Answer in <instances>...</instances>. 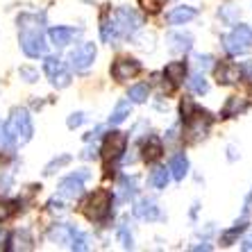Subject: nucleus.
Here are the masks:
<instances>
[{"instance_id": "f704fd0d", "label": "nucleus", "mask_w": 252, "mask_h": 252, "mask_svg": "<svg viewBox=\"0 0 252 252\" xmlns=\"http://www.w3.org/2000/svg\"><path fill=\"white\" fill-rule=\"evenodd\" d=\"M241 248H243V250H248V252H250V250H252V234H250V236H248V239H246V241H243V246H241Z\"/></svg>"}, {"instance_id": "4be33fe9", "label": "nucleus", "mask_w": 252, "mask_h": 252, "mask_svg": "<svg viewBox=\"0 0 252 252\" xmlns=\"http://www.w3.org/2000/svg\"><path fill=\"white\" fill-rule=\"evenodd\" d=\"M246 227H248V216H243L241 220H236V223H234V227H229L227 232H223V234H220V243H223V246H232V243H234V239Z\"/></svg>"}, {"instance_id": "cd10ccee", "label": "nucleus", "mask_w": 252, "mask_h": 252, "mask_svg": "<svg viewBox=\"0 0 252 252\" xmlns=\"http://www.w3.org/2000/svg\"><path fill=\"white\" fill-rule=\"evenodd\" d=\"M68 161H70V155H62L59 159H53V161H50V164L46 166V170H43V175H46V177L55 175V173H57V170L62 168V166L68 164Z\"/></svg>"}, {"instance_id": "412c9836", "label": "nucleus", "mask_w": 252, "mask_h": 252, "mask_svg": "<svg viewBox=\"0 0 252 252\" xmlns=\"http://www.w3.org/2000/svg\"><path fill=\"white\" fill-rule=\"evenodd\" d=\"M129 114H132V102H129V100H121V102L114 107L112 116H109V123H112V125H121L123 121H127Z\"/></svg>"}, {"instance_id": "0eeeda50", "label": "nucleus", "mask_w": 252, "mask_h": 252, "mask_svg": "<svg viewBox=\"0 0 252 252\" xmlns=\"http://www.w3.org/2000/svg\"><path fill=\"white\" fill-rule=\"evenodd\" d=\"M95 43H80L75 50H70L68 55V62H70V68L77 70V73H87L95 62Z\"/></svg>"}, {"instance_id": "7ed1b4c3", "label": "nucleus", "mask_w": 252, "mask_h": 252, "mask_svg": "<svg viewBox=\"0 0 252 252\" xmlns=\"http://www.w3.org/2000/svg\"><path fill=\"white\" fill-rule=\"evenodd\" d=\"M5 129L9 134V139L14 141V146H25L32 139V134H34V125H32V116H30L28 109L25 107L12 109V114H9V118L5 123Z\"/></svg>"}, {"instance_id": "9b49d317", "label": "nucleus", "mask_w": 252, "mask_h": 252, "mask_svg": "<svg viewBox=\"0 0 252 252\" xmlns=\"http://www.w3.org/2000/svg\"><path fill=\"white\" fill-rule=\"evenodd\" d=\"M141 73V62L132 57H118L112 64V77L116 82H127V80H134Z\"/></svg>"}, {"instance_id": "6e6552de", "label": "nucleus", "mask_w": 252, "mask_h": 252, "mask_svg": "<svg viewBox=\"0 0 252 252\" xmlns=\"http://www.w3.org/2000/svg\"><path fill=\"white\" fill-rule=\"evenodd\" d=\"M89 177H91V173H89L87 168L68 175L66 180H62V184H59V195H62V198H68V200L80 198V195L84 193V182H87Z\"/></svg>"}, {"instance_id": "f03ea898", "label": "nucleus", "mask_w": 252, "mask_h": 252, "mask_svg": "<svg viewBox=\"0 0 252 252\" xmlns=\"http://www.w3.org/2000/svg\"><path fill=\"white\" fill-rule=\"evenodd\" d=\"M182 121H184V136L187 141L195 143V141L205 139L211 125V114L205 109H198L193 102L184 100L182 102Z\"/></svg>"}, {"instance_id": "f3484780", "label": "nucleus", "mask_w": 252, "mask_h": 252, "mask_svg": "<svg viewBox=\"0 0 252 252\" xmlns=\"http://www.w3.org/2000/svg\"><path fill=\"white\" fill-rule=\"evenodd\" d=\"M168 170H170V175L175 177L177 182H182L184 177L189 175V157H187L184 153L173 155V157H170V166H168Z\"/></svg>"}, {"instance_id": "5701e85b", "label": "nucleus", "mask_w": 252, "mask_h": 252, "mask_svg": "<svg viewBox=\"0 0 252 252\" xmlns=\"http://www.w3.org/2000/svg\"><path fill=\"white\" fill-rule=\"evenodd\" d=\"M66 243H70V250H87V243L89 239L80 232L77 227H73V225H68V239H66Z\"/></svg>"}, {"instance_id": "473e14b6", "label": "nucleus", "mask_w": 252, "mask_h": 252, "mask_svg": "<svg viewBox=\"0 0 252 252\" xmlns=\"http://www.w3.org/2000/svg\"><path fill=\"white\" fill-rule=\"evenodd\" d=\"M87 121V116H84L82 112H75V114H70L68 116V121H66V125H68L70 129H75V127H80V125Z\"/></svg>"}, {"instance_id": "4468645a", "label": "nucleus", "mask_w": 252, "mask_h": 252, "mask_svg": "<svg viewBox=\"0 0 252 252\" xmlns=\"http://www.w3.org/2000/svg\"><path fill=\"white\" fill-rule=\"evenodd\" d=\"M166 43H168V50L175 55H182L189 53L193 48V36L189 32H173V34L166 36Z\"/></svg>"}, {"instance_id": "b1692460", "label": "nucleus", "mask_w": 252, "mask_h": 252, "mask_svg": "<svg viewBox=\"0 0 252 252\" xmlns=\"http://www.w3.org/2000/svg\"><path fill=\"white\" fill-rule=\"evenodd\" d=\"M168 180H170V170H166L164 166H157V168L153 170V175H150V184H153L155 189H166L168 187Z\"/></svg>"}, {"instance_id": "20e7f679", "label": "nucleus", "mask_w": 252, "mask_h": 252, "mask_svg": "<svg viewBox=\"0 0 252 252\" xmlns=\"http://www.w3.org/2000/svg\"><path fill=\"white\" fill-rule=\"evenodd\" d=\"M112 214V193L107 189H98L84 202V216L94 223H102Z\"/></svg>"}, {"instance_id": "423d86ee", "label": "nucleus", "mask_w": 252, "mask_h": 252, "mask_svg": "<svg viewBox=\"0 0 252 252\" xmlns=\"http://www.w3.org/2000/svg\"><path fill=\"white\" fill-rule=\"evenodd\" d=\"M114 28L118 36H132L141 28V16L129 7H118L114 14Z\"/></svg>"}, {"instance_id": "f8f14e48", "label": "nucleus", "mask_w": 252, "mask_h": 252, "mask_svg": "<svg viewBox=\"0 0 252 252\" xmlns=\"http://www.w3.org/2000/svg\"><path fill=\"white\" fill-rule=\"evenodd\" d=\"M80 34H82V30H77V28H66V25H57V28H53L50 32H48L50 41H53L57 48H66L68 43L75 41Z\"/></svg>"}, {"instance_id": "6ab92c4d", "label": "nucleus", "mask_w": 252, "mask_h": 252, "mask_svg": "<svg viewBox=\"0 0 252 252\" xmlns=\"http://www.w3.org/2000/svg\"><path fill=\"white\" fill-rule=\"evenodd\" d=\"M118 189H121V198L123 200H132L136 195V191H139V177L136 175H125L123 180H121V184H118Z\"/></svg>"}, {"instance_id": "1a4fd4ad", "label": "nucleus", "mask_w": 252, "mask_h": 252, "mask_svg": "<svg viewBox=\"0 0 252 252\" xmlns=\"http://www.w3.org/2000/svg\"><path fill=\"white\" fill-rule=\"evenodd\" d=\"M125 146H127V136H125V132H109V134L105 136V143H102V157H105V164H109V161H118V159L123 157L125 153Z\"/></svg>"}, {"instance_id": "f257e3e1", "label": "nucleus", "mask_w": 252, "mask_h": 252, "mask_svg": "<svg viewBox=\"0 0 252 252\" xmlns=\"http://www.w3.org/2000/svg\"><path fill=\"white\" fill-rule=\"evenodd\" d=\"M18 43L28 57H43L48 43L43 39V14H23L18 16Z\"/></svg>"}, {"instance_id": "393cba45", "label": "nucleus", "mask_w": 252, "mask_h": 252, "mask_svg": "<svg viewBox=\"0 0 252 252\" xmlns=\"http://www.w3.org/2000/svg\"><path fill=\"white\" fill-rule=\"evenodd\" d=\"M148 95H150V87H148V84H134V87H129V91H127L129 102H139V105L146 102Z\"/></svg>"}, {"instance_id": "a878e982", "label": "nucleus", "mask_w": 252, "mask_h": 252, "mask_svg": "<svg viewBox=\"0 0 252 252\" xmlns=\"http://www.w3.org/2000/svg\"><path fill=\"white\" fill-rule=\"evenodd\" d=\"M189 89H191L193 94H198V95H205L207 91H209V84H207V80H205L202 73H195V75L189 77Z\"/></svg>"}, {"instance_id": "39448f33", "label": "nucleus", "mask_w": 252, "mask_h": 252, "mask_svg": "<svg viewBox=\"0 0 252 252\" xmlns=\"http://www.w3.org/2000/svg\"><path fill=\"white\" fill-rule=\"evenodd\" d=\"M225 50L229 55H243L252 48V30L248 25H236L232 32L223 39Z\"/></svg>"}, {"instance_id": "bb28decb", "label": "nucleus", "mask_w": 252, "mask_h": 252, "mask_svg": "<svg viewBox=\"0 0 252 252\" xmlns=\"http://www.w3.org/2000/svg\"><path fill=\"white\" fill-rule=\"evenodd\" d=\"M248 109V102H241L239 98H229V102L225 105L223 109V118H232L234 114H241Z\"/></svg>"}, {"instance_id": "a211bd4d", "label": "nucleus", "mask_w": 252, "mask_h": 252, "mask_svg": "<svg viewBox=\"0 0 252 252\" xmlns=\"http://www.w3.org/2000/svg\"><path fill=\"white\" fill-rule=\"evenodd\" d=\"M184 75H187V62H170V64H166L164 77H166V80H170V84H173V87L182 82Z\"/></svg>"}, {"instance_id": "dca6fc26", "label": "nucleus", "mask_w": 252, "mask_h": 252, "mask_svg": "<svg viewBox=\"0 0 252 252\" xmlns=\"http://www.w3.org/2000/svg\"><path fill=\"white\" fill-rule=\"evenodd\" d=\"M198 16V9L195 7H189V5H182V7H175L166 14V23L168 25H184L189 21H193Z\"/></svg>"}, {"instance_id": "2f4dec72", "label": "nucleus", "mask_w": 252, "mask_h": 252, "mask_svg": "<svg viewBox=\"0 0 252 252\" xmlns=\"http://www.w3.org/2000/svg\"><path fill=\"white\" fill-rule=\"evenodd\" d=\"M139 2H141V7H143L146 12H150V14L161 12V7L166 5V0H139Z\"/></svg>"}, {"instance_id": "c756f323", "label": "nucleus", "mask_w": 252, "mask_h": 252, "mask_svg": "<svg viewBox=\"0 0 252 252\" xmlns=\"http://www.w3.org/2000/svg\"><path fill=\"white\" fill-rule=\"evenodd\" d=\"M118 241H121V246L125 250H132L134 248V239H132V232L127 229V225H121L118 227Z\"/></svg>"}, {"instance_id": "2eb2a0df", "label": "nucleus", "mask_w": 252, "mask_h": 252, "mask_svg": "<svg viewBox=\"0 0 252 252\" xmlns=\"http://www.w3.org/2000/svg\"><path fill=\"white\" fill-rule=\"evenodd\" d=\"M216 68V80L218 84H234L239 82V77H241V68L236 64H229V62H220L218 66H214Z\"/></svg>"}, {"instance_id": "aec40b11", "label": "nucleus", "mask_w": 252, "mask_h": 252, "mask_svg": "<svg viewBox=\"0 0 252 252\" xmlns=\"http://www.w3.org/2000/svg\"><path fill=\"white\" fill-rule=\"evenodd\" d=\"M161 153H164L161 141H159L157 136H148L146 146H143V159H146V161H155V159L161 157Z\"/></svg>"}, {"instance_id": "72a5a7b5", "label": "nucleus", "mask_w": 252, "mask_h": 252, "mask_svg": "<svg viewBox=\"0 0 252 252\" xmlns=\"http://www.w3.org/2000/svg\"><path fill=\"white\" fill-rule=\"evenodd\" d=\"M195 66H198L200 70H207L214 66V59H211L209 55H198V57H195Z\"/></svg>"}, {"instance_id": "c85d7f7f", "label": "nucleus", "mask_w": 252, "mask_h": 252, "mask_svg": "<svg viewBox=\"0 0 252 252\" xmlns=\"http://www.w3.org/2000/svg\"><path fill=\"white\" fill-rule=\"evenodd\" d=\"M218 16H220V21H225L227 25H234V23H236V18H239V9H236V7H232V5L220 7Z\"/></svg>"}, {"instance_id": "7c9ffc66", "label": "nucleus", "mask_w": 252, "mask_h": 252, "mask_svg": "<svg viewBox=\"0 0 252 252\" xmlns=\"http://www.w3.org/2000/svg\"><path fill=\"white\" fill-rule=\"evenodd\" d=\"M18 75H21V80H25L28 84L39 82V70L32 68V66H21V68H18Z\"/></svg>"}, {"instance_id": "9d476101", "label": "nucleus", "mask_w": 252, "mask_h": 252, "mask_svg": "<svg viewBox=\"0 0 252 252\" xmlns=\"http://www.w3.org/2000/svg\"><path fill=\"white\" fill-rule=\"evenodd\" d=\"M43 70H46V75L50 77V84L55 89H66L70 87V73L66 70L64 62L59 57H46L43 62Z\"/></svg>"}, {"instance_id": "ddd939ff", "label": "nucleus", "mask_w": 252, "mask_h": 252, "mask_svg": "<svg viewBox=\"0 0 252 252\" xmlns=\"http://www.w3.org/2000/svg\"><path fill=\"white\" fill-rule=\"evenodd\" d=\"M134 216L139 218V220L153 223V220H159V218H161V211H159V205L153 198H143L134 205Z\"/></svg>"}]
</instances>
